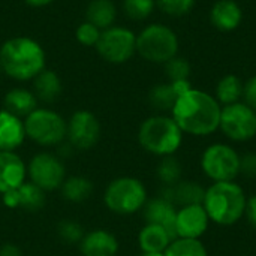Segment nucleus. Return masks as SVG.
I'll return each mask as SVG.
<instances>
[{"label":"nucleus","mask_w":256,"mask_h":256,"mask_svg":"<svg viewBox=\"0 0 256 256\" xmlns=\"http://www.w3.org/2000/svg\"><path fill=\"white\" fill-rule=\"evenodd\" d=\"M222 105L216 98L204 90L190 88L183 93L171 110L183 134L194 136H207L219 130Z\"/></svg>","instance_id":"f257e3e1"},{"label":"nucleus","mask_w":256,"mask_h":256,"mask_svg":"<svg viewBox=\"0 0 256 256\" xmlns=\"http://www.w3.org/2000/svg\"><path fill=\"white\" fill-rule=\"evenodd\" d=\"M0 66L14 81H33L46 68V52L30 36H14L0 46Z\"/></svg>","instance_id":"f03ea898"},{"label":"nucleus","mask_w":256,"mask_h":256,"mask_svg":"<svg viewBox=\"0 0 256 256\" xmlns=\"http://www.w3.org/2000/svg\"><path fill=\"white\" fill-rule=\"evenodd\" d=\"M246 202L248 196L240 184L236 182H219L206 189L202 206L210 222L231 226L244 216Z\"/></svg>","instance_id":"7ed1b4c3"},{"label":"nucleus","mask_w":256,"mask_h":256,"mask_svg":"<svg viewBox=\"0 0 256 256\" xmlns=\"http://www.w3.org/2000/svg\"><path fill=\"white\" fill-rule=\"evenodd\" d=\"M183 132L171 116L156 114L146 118L138 129V142L150 154L174 156L183 144Z\"/></svg>","instance_id":"20e7f679"},{"label":"nucleus","mask_w":256,"mask_h":256,"mask_svg":"<svg viewBox=\"0 0 256 256\" xmlns=\"http://www.w3.org/2000/svg\"><path fill=\"white\" fill-rule=\"evenodd\" d=\"M102 201L108 212L118 216H130L142 212L148 201V192L140 178L122 176L106 184Z\"/></svg>","instance_id":"39448f33"},{"label":"nucleus","mask_w":256,"mask_h":256,"mask_svg":"<svg viewBox=\"0 0 256 256\" xmlns=\"http://www.w3.org/2000/svg\"><path fill=\"white\" fill-rule=\"evenodd\" d=\"M180 40L174 28L162 22L147 24L136 34V54L146 62L165 64L178 56Z\"/></svg>","instance_id":"423d86ee"},{"label":"nucleus","mask_w":256,"mask_h":256,"mask_svg":"<svg viewBox=\"0 0 256 256\" xmlns=\"http://www.w3.org/2000/svg\"><path fill=\"white\" fill-rule=\"evenodd\" d=\"M66 120L52 108L38 106L24 118L27 140L42 150L58 147L66 141Z\"/></svg>","instance_id":"0eeeda50"},{"label":"nucleus","mask_w":256,"mask_h":256,"mask_svg":"<svg viewBox=\"0 0 256 256\" xmlns=\"http://www.w3.org/2000/svg\"><path fill=\"white\" fill-rule=\"evenodd\" d=\"M68 177L64 160L56 152H36L27 162V180L42 189L45 194L60 190Z\"/></svg>","instance_id":"6e6552de"},{"label":"nucleus","mask_w":256,"mask_h":256,"mask_svg":"<svg viewBox=\"0 0 256 256\" xmlns=\"http://www.w3.org/2000/svg\"><path fill=\"white\" fill-rule=\"evenodd\" d=\"M98 54L111 64H123L136 54V33L124 26L102 30L96 44Z\"/></svg>","instance_id":"1a4fd4ad"},{"label":"nucleus","mask_w":256,"mask_h":256,"mask_svg":"<svg viewBox=\"0 0 256 256\" xmlns=\"http://www.w3.org/2000/svg\"><path fill=\"white\" fill-rule=\"evenodd\" d=\"M201 168L213 183L234 182L240 174V154L228 144H212L201 156Z\"/></svg>","instance_id":"9d476101"},{"label":"nucleus","mask_w":256,"mask_h":256,"mask_svg":"<svg viewBox=\"0 0 256 256\" xmlns=\"http://www.w3.org/2000/svg\"><path fill=\"white\" fill-rule=\"evenodd\" d=\"M219 129L231 141H250L256 136V111L243 100L222 106Z\"/></svg>","instance_id":"9b49d317"},{"label":"nucleus","mask_w":256,"mask_h":256,"mask_svg":"<svg viewBox=\"0 0 256 256\" xmlns=\"http://www.w3.org/2000/svg\"><path fill=\"white\" fill-rule=\"evenodd\" d=\"M66 141L76 152H90L102 136V126L94 112L76 110L66 120Z\"/></svg>","instance_id":"f8f14e48"},{"label":"nucleus","mask_w":256,"mask_h":256,"mask_svg":"<svg viewBox=\"0 0 256 256\" xmlns=\"http://www.w3.org/2000/svg\"><path fill=\"white\" fill-rule=\"evenodd\" d=\"M210 218L202 204L184 206L176 214V237L200 240L208 230Z\"/></svg>","instance_id":"ddd939ff"},{"label":"nucleus","mask_w":256,"mask_h":256,"mask_svg":"<svg viewBox=\"0 0 256 256\" xmlns=\"http://www.w3.org/2000/svg\"><path fill=\"white\" fill-rule=\"evenodd\" d=\"M46 195L32 182H26L20 188L2 195V204L10 210H24L28 213H36L42 210L46 204Z\"/></svg>","instance_id":"4468645a"},{"label":"nucleus","mask_w":256,"mask_h":256,"mask_svg":"<svg viewBox=\"0 0 256 256\" xmlns=\"http://www.w3.org/2000/svg\"><path fill=\"white\" fill-rule=\"evenodd\" d=\"M27 182V162L16 152H0V196Z\"/></svg>","instance_id":"2eb2a0df"},{"label":"nucleus","mask_w":256,"mask_h":256,"mask_svg":"<svg viewBox=\"0 0 256 256\" xmlns=\"http://www.w3.org/2000/svg\"><path fill=\"white\" fill-rule=\"evenodd\" d=\"M78 248L82 256H117L120 243L111 231L96 228L84 234Z\"/></svg>","instance_id":"dca6fc26"},{"label":"nucleus","mask_w":256,"mask_h":256,"mask_svg":"<svg viewBox=\"0 0 256 256\" xmlns=\"http://www.w3.org/2000/svg\"><path fill=\"white\" fill-rule=\"evenodd\" d=\"M27 141L24 120L0 110V152H18Z\"/></svg>","instance_id":"f3484780"},{"label":"nucleus","mask_w":256,"mask_h":256,"mask_svg":"<svg viewBox=\"0 0 256 256\" xmlns=\"http://www.w3.org/2000/svg\"><path fill=\"white\" fill-rule=\"evenodd\" d=\"M176 214L177 207L170 202L168 200L162 198L160 195L156 198H148L142 208V216L146 224H154L164 226L176 240Z\"/></svg>","instance_id":"a211bd4d"},{"label":"nucleus","mask_w":256,"mask_h":256,"mask_svg":"<svg viewBox=\"0 0 256 256\" xmlns=\"http://www.w3.org/2000/svg\"><path fill=\"white\" fill-rule=\"evenodd\" d=\"M192 88V84L189 80H182V81H168L154 86L150 93H148V102L150 105L160 112L171 111L176 100L186 93L188 90Z\"/></svg>","instance_id":"6ab92c4d"},{"label":"nucleus","mask_w":256,"mask_h":256,"mask_svg":"<svg viewBox=\"0 0 256 256\" xmlns=\"http://www.w3.org/2000/svg\"><path fill=\"white\" fill-rule=\"evenodd\" d=\"M243 21V9L236 0H218L210 9V22L219 32H234Z\"/></svg>","instance_id":"aec40b11"},{"label":"nucleus","mask_w":256,"mask_h":256,"mask_svg":"<svg viewBox=\"0 0 256 256\" xmlns=\"http://www.w3.org/2000/svg\"><path fill=\"white\" fill-rule=\"evenodd\" d=\"M206 189L195 182H178L174 186H164L160 196L172 202L176 207H184L192 204H202Z\"/></svg>","instance_id":"412c9836"},{"label":"nucleus","mask_w":256,"mask_h":256,"mask_svg":"<svg viewBox=\"0 0 256 256\" xmlns=\"http://www.w3.org/2000/svg\"><path fill=\"white\" fill-rule=\"evenodd\" d=\"M39 106V100L32 92V88L26 87H14L4 93L3 98V110L12 112L20 118H26L30 112H33Z\"/></svg>","instance_id":"4be33fe9"},{"label":"nucleus","mask_w":256,"mask_h":256,"mask_svg":"<svg viewBox=\"0 0 256 256\" xmlns=\"http://www.w3.org/2000/svg\"><path fill=\"white\" fill-rule=\"evenodd\" d=\"M32 92L42 104H54L63 92V84L60 75L52 69H44L33 81Z\"/></svg>","instance_id":"5701e85b"},{"label":"nucleus","mask_w":256,"mask_h":256,"mask_svg":"<svg viewBox=\"0 0 256 256\" xmlns=\"http://www.w3.org/2000/svg\"><path fill=\"white\" fill-rule=\"evenodd\" d=\"M172 240V236L164 226L154 224H146L138 232V246L141 252L164 254Z\"/></svg>","instance_id":"b1692460"},{"label":"nucleus","mask_w":256,"mask_h":256,"mask_svg":"<svg viewBox=\"0 0 256 256\" xmlns=\"http://www.w3.org/2000/svg\"><path fill=\"white\" fill-rule=\"evenodd\" d=\"M58 192L64 201L70 204H82L92 198L94 192V184L88 177L81 174H74L64 178Z\"/></svg>","instance_id":"393cba45"},{"label":"nucleus","mask_w":256,"mask_h":256,"mask_svg":"<svg viewBox=\"0 0 256 256\" xmlns=\"http://www.w3.org/2000/svg\"><path fill=\"white\" fill-rule=\"evenodd\" d=\"M117 20V6L112 0H90L86 8V21L105 30Z\"/></svg>","instance_id":"a878e982"},{"label":"nucleus","mask_w":256,"mask_h":256,"mask_svg":"<svg viewBox=\"0 0 256 256\" xmlns=\"http://www.w3.org/2000/svg\"><path fill=\"white\" fill-rule=\"evenodd\" d=\"M243 90H244V82L237 75L228 74L218 81L214 98L222 106H226L243 100Z\"/></svg>","instance_id":"bb28decb"},{"label":"nucleus","mask_w":256,"mask_h":256,"mask_svg":"<svg viewBox=\"0 0 256 256\" xmlns=\"http://www.w3.org/2000/svg\"><path fill=\"white\" fill-rule=\"evenodd\" d=\"M165 256H208L206 246L200 240L176 238L164 252Z\"/></svg>","instance_id":"cd10ccee"},{"label":"nucleus","mask_w":256,"mask_h":256,"mask_svg":"<svg viewBox=\"0 0 256 256\" xmlns=\"http://www.w3.org/2000/svg\"><path fill=\"white\" fill-rule=\"evenodd\" d=\"M156 176L164 186L177 184L182 177V165H180L178 159H176L174 156L162 158L160 162L158 164Z\"/></svg>","instance_id":"c85d7f7f"},{"label":"nucleus","mask_w":256,"mask_h":256,"mask_svg":"<svg viewBox=\"0 0 256 256\" xmlns=\"http://www.w3.org/2000/svg\"><path fill=\"white\" fill-rule=\"evenodd\" d=\"M156 9V0H123V12L129 20L144 21Z\"/></svg>","instance_id":"c756f323"},{"label":"nucleus","mask_w":256,"mask_h":256,"mask_svg":"<svg viewBox=\"0 0 256 256\" xmlns=\"http://www.w3.org/2000/svg\"><path fill=\"white\" fill-rule=\"evenodd\" d=\"M86 232L84 226L72 219H64L57 225V236L66 244H80Z\"/></svg>","instance_id":"7c9ffc66"},{"label":"nucleus","mask_w":256,"mask_h":256,"mask_svg":"<svg viewBox=\"0 0 256 256\" xmlns=\"http://www.w3.org/2000/svg\"><path fill=\"white\" fill-rule=\"evenodd\" d=\"M196 0H156V8H159L168 16H184L190 14L195 8Z\"/></svg>","instance_id":"2f4dec72"},{"label":"nucleus","mask_w":256,"mask_h":256,"mask_svg":"<svg viewBox=\"0 0 256 256\" xmlns=\"http://www.w3.org/2000/svg\"><path fill=\"white\" fill-rule=\"evenodd\" d=\"M164 66L168 81H182V80H189L190 76V63L182 56L172 57Z\"/></svg>","instance_id":"473e14b6"},{"label":"nucleus","mask_w":256,"mask_h":256,"mask_svg":"<svg viewBox=\"0 0 256 256\" xmlns=\"http://www.w3.org/2000/svg\"><path fill=\"white\" fill-rule=\"evenodd\" d=\"M102 30L98 28L94 24L88 22V21H82L76 30H75V38L78 40V44H81L82 46H96L99 38H100Z\"/></svg>","instance_id":"72a5a7b5"},{"label":"nucleus","mask_w":256,"mask_h":256,"mask_svg":"<svg viewBox=\"0 0 256 256\" xmlns=\"http://www.w3.org/2000/svg\"><path fill=\"white\" fill-rule=\"evenodd\" d=\"M240 172L249 178H256V154L249 153L240 158Z\"/></svg>","instance_id":"f704fd0d"},{"label":"nucleus","mask_w":256,"mask_h":256,"mask_svg":"<svg viewBox=\"0 0 256 256\" xmlns=\"http://www.w3.org/2000/svg\"><path fill=\"white\" fill-rule=\"evenodd\" d=\"M243 102L248 104L250 108L256 111V75L249 78L244 82V90H243Z\"/></svg>","instance_id":"c9c22d12"},{"label":"nucleus","mask_w":256,"mask_h":256,"mask_svg":"<svg viewBox=\"0 0 256 256\" xmlns=\"http://www.w3.org/2000/svg\"><path fill=\"white\" fill-rule=\"evenodd\" d=\"M244 216L248 218L249 224H250V225H252V226L256 230V194L248 198Z\"/></svg>","instance_id":"e433bc0d"},{"label":"nucleus","mask_w":256,"mask_h":256,"mask_svg":"<svg viewBox=\"0 0 256 256\" xmlns=\"http://www.w3.org/2000/svg\"><path fill=\"white\" fill-rule=\"evenodd\" d=\"M0 256H22V252L16 244L4 243L0 246Z\"/></svg>","instance_id":"4c0bfd02"},{"label":"nucleus","mask_w":256,"mask_h":256,"mask_svg":"<svg viewBox=\"0 0 256 256\" xmlns=\"http://www.w3.org/2000/svg\"><path fill=\"white\" fill-rule=\"evenodd\" d=\"M24 2L32 8H45V6H50L51 3H54L56 0H24Z\"/></svg>","instance_id":"58836bf2"},{"label":"nucleus","mask_w":256,"mask_h":256,"mask_svg":"<svg viewBox=\"0 0 256 256\" xmlns=\"http://www.w3.org/2000/svg\"><path fill=\"white\" fill-rule=\"evenodd\" d=\"M140 256H165L164 254H153V252H141Z\"/></svg>","instance_id":"ea45409f"},{"label":"nucleus","mask_w":256,"mask_h":256,"mask_svg":"<svg viewBox=\"0 0 256 256\" xmlns=\"http://www.w3.org/2000/svg\"><path fill=\"white\" fill-rule=\"evenodd\" d=\"M2 74H3V70H2V66H0V78H2Z\"/></svg>","instance_id":"a19ab883"}]
</instances>
